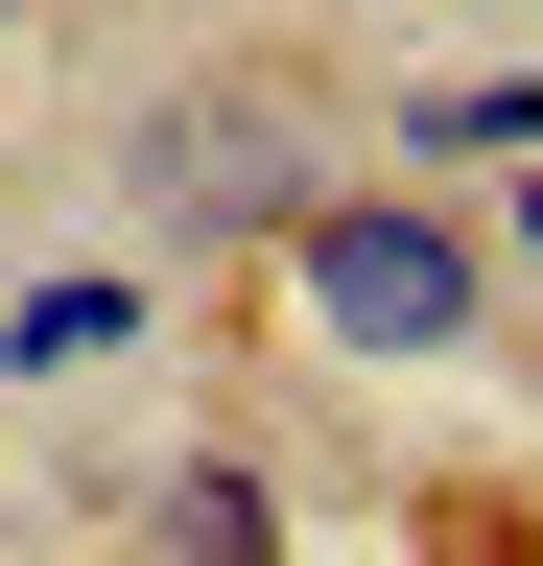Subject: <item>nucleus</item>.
<instances>
[{"mask_svg": "<svg viewBox=\"0 0 543 566\" xmlns=\"http://www.w3.org/2000/svg\"><path fill=\"white\" fill-rule=\"evenodd\" d=\"M284 283H307L331 354H401V378H426V354H497V307H520L449 189H331L307 237H284Z\"/></svg>", "mask_w": 543, "mask_h": 566, "instance_id": "2", "label": "nucleus"}, {"mask_svg": "<svg viewBox=\"0 0 543 566\" xmlns=\"http://www.w3.org/2000/svg\"><path fill=\"white\" fill-rule=\"evenodd\" d=\"M118 189H143L166 260H284L355 166H331V118L284 95V71H166V95L118 118Z\"/></svg>", "mask_w": 543, "mask_h": 566, "instance_id": "1", "label": "nucleus"}, {"mask_svg": "<svg viewBox=\"0 0 543 566\" xmlns=\"http://www.w3.org/2000/svg\"><path fill=\"white\" fill-rule=\"evenodd\" d=\"M497 283H543V189H520V212H497Z\"/></svg>", "mask_w": 543, "mask_h": 566, "instance_id": "6", "label": "nucleus"}, {"mask_svg": "<svg viewBox=\"0 0 543 566\" xmlns=\"http://www.w3.org/2000/svg\"><path fill=\"white\" fill-rule=\"evenodd\" d=\"M118 566H284V472H260V449L143 472V543H118Z\"/></svg>", "mask_w": 543, "mask_h": 566, "instance_id": "5", "label": "nucleus"}, {"mask_svg": "<svg viewBox=\"0 0 543 566\" xmlns=\"http://www.w3.org/2000/svg\"><path fill=\"white\" fill-rule=\"evenodd\" d=\"M166 331L143 260H72V283H0V378H118V354Z\"/></svg>", "mask_w": 543, "mask_h": 566, "instance_id": "4", "label": "nucleus"}, {"mask_svg": "<svg viewBox=\"0 0 543 566\" xmlns=\"http://www.w3.org/2000/svg\"><path fill=\"white\" fill-rule=\"evenodd\" d=\"M449 166L543 189V71H426V95H378V189H449Z\"/></svg>", "mask_w": 543, "mask_h": 566, "instance_id": "3", "label": "nucleus"}]
</instances>
